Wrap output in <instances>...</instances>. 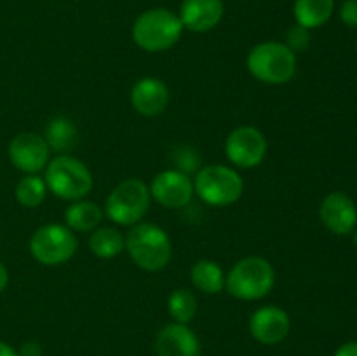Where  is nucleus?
<instances>
[{"mask_svg": "<svg viewBox=\"0 0 357 356\" xmlns=\"http://www.w3.org/2000/svg\"><path fill=\"white\" fill-rule=\"evenodd\" d=\"M126 250L143 271L157 272L171 260L173 246L166 230L152 222H138L126 234Z\"/></svg>", "mask_w": 357, "mask_h": 356, "instance_id": "1", "label": "nucleus"}, {"mask_svg": "<svg viewBox=\"0 0 357 356\" xmlns=\"http://www.w3.org/2000/svg\"><path fill=\"white\" fill-rule=\"evenodd\" d=\"M183 30L178 14L169 9L155 7L136 17L131 35L135 44L143 51L160 52L173 47L180 40Z\"/></svg>", "mask_w": 357, "mask_h": 356, "instance_id": "2", "label": "nucleus"}, {"mask_svg": "<svg viewBox=\"0 0 357 356\" xmlns=\"http://www.w3.org/2000/svg\"><path fill=\"white\" fill-rule=\"evenodd\" d=\"M251 75L264 84L282 86L296 73V54L284 42L267 40L255 45L246 58Z\"/></svg>", "mask_w": 357, "mask_h": 356, "instance_id": "3", "label": "nucleus"}, {"mask_svg": "<svg viewBox=\"0 0 357 356\" xmlns=\"http://www.w3.org/2000/svg\"><path fill=\"white\" fill-rule=\"evenodd\" d=\"M45 185L56 198L65 201H80L93 191V173L77 157L61 154L45 166Z\"/></svg>", "mask_w": 357, "mask_h": 356, "instance_id": "4", "label": "nucleus"}, {"mask_svg": "<svg viewBox=\"0 0 357 356\" xmlns=\"http://www.w3.org/2000/svg\"><path fill=\"white\" fill-rule=\"evenodd\" d=\"M275 271L264 257H246L236 262L225 276V288L241 300H260L272 292Z\"/></svg>", "mask_w": 357, "mask_h": 356, "instance_id": "5", "label": "nucleus"}, {"mask_svg": "<svg viewBox=\"0 0 357 356\" xmlns=\"http://www.w3.org/2000/svg\"><path fill=\"white\" fill-rule=\"evenodd\" d=\"M244 181L234 168L209 164L201 168L194 178V192L209 206H229L239 201Z\"/></svg>", "mask_w": 357, "mask_h": 356, "instance_id": "6", "label": "nucleus"}, {"mask_svg": "<svg viewBox=\"0 0 357 356\" xmlns=\"http://www.w3.org/2000/svg\"><path fill=\"white\" fill-rule=\"evenodd\" d=\"M149 206V185L139 178H128L108 194L105 201V213L117 225L132 227L146 215Z\"/></svg>", "mask_w": 357, "mask_h": 356, "instance_id": "7", "label": "nucleus"}, {"mask_svg": "<svg viewBox=\"0 0 357 356\" xmlns=\"http://www.w3.org/2000/svg\"><path fill=\"white\" fill-rule=\"evenodd\" d=\"M79 241L63 223H45L30 237V253L42 265H61L75 255Z\"/></svg>", "mask_w": 357, "mask_h": 356, "instance_id": "8", "label": "nucleus"}, {"mask_svg": "<svg viewBox=\"0 0 357 356\" xmlns=\"http://www.w3.org/2000/svg\"><path fill=\"white\" fill-rule=\"evenodd\" d=\"M225 154L234 166L251 170L264 163L267 156V140L258 128L241 126L227 136Z\"/></svg>", "mask_w": 357, "mask_h": 356, "instance_id": "9", "label": "nucleus"}, {"mask_svg": "<svg viewBox=\"0 0 357 356\" xmlns=\"http://www.w3.org/2000/svg\"><path fill=\"white\" fill-rule=\"evenodd\" d=\"M51 156L47 142L37 133H20L9 143V159L23 173L37 175L45 170Z\"/></svg>", "mask_w": 357, "mask_h": 356, "instance_id": "10", "label": "nucleus"}, {"mask_svg": "<svg viewBox=\"0 0 357 356\" xmlns=\"http://www.w3.org/2000/svg\"><path fill=\"white\" fill-rule=\"evenodd\" d=\"M150 195L164 208H183L194 198V181L178 170H164L150 184Z\"/></svg>", "mask_w": 357, "mask_h": 356, "instance_id": "11", "label": "nucleus"}, {"mask_svg": "<svg viewBox=\"0 0 357 356\" xmlns=\"http://www.w3.org/2000/svg\"><path fill=\"white\" fill-rule=\"evenodd\" d=\"M250 332L255 341L265 346H275L284 341L291 330V320L284 309L278 306L258 307L250 318Z\"/></svg>", "mask_w": 357, "mask_h": 356, "instance_id": "12", "label": "nucleus"}, {"mask_svg": "<svg viewBox=\"0 0 357 356\" xmlns=\"http://www.w3.org/2000/svg\"><path fill=\"white\" fill-rule=\"evenodd\" d=\"M323 225L337 236H349L357 227V206L344 192H331L319 206Z\"/></svg>", "mask_w": 357, "mask_h": 356, "instance_id": "13", "label": "nucleus"}, {"mask_svg": "<svg viewBox=\"0 0 357 356\" xmlns=\"http://www.w3.org/2000/svg\"><path fill=\"white\" fill-rule=\"evenodd\" d=\"M223 10V0H183L178 17L183 28L204 34L218 27Z\"/></svg>", "mask_w": 357, "mask_h": 356, "instance_id": "14", "label": "nucleus"}, {"mask_svg": "<svg viewBox=\"0 0 357 356\" xmlns=\"http://www.w3.org/2000/svg\"><path fill=\"white\" fill-rule=\"evenodd\" d=\"M169 103V89L157 77H143L131 89V105L138 114L153 117L162 114Z\"/></svg>", "mask_w": 357, "mask_h": 356, "instance_id": "15", "label": "nucleus"}, {"mask_svg": "<svg viewBox=\"0 0 357 356\" xmlns=\"http://www.w3.org/2000/svg\"><path fill=\"white\" fill-rule=\"evenodd\" d=\"M157 356H199V339L187 325L169 323L159 330L155 337Z\"/></svg>", "mask_w": 357, "mask_h": 356, "instance_id": "16", "label": "nucleus"}, {"mask_svg": "<svg viewBox=\"0 0 357 356\" xmlns=\"http://www.w3.org/2000/svg\"><path fill=\"white\" fill-rule=\"evenodd\" d=\"M103 220V209L93 201H73L65 209V225L73 232H91Z\"/></svg>", "mask_w": 357, "mask_h": 356, "instance_id": "17", "label": "nucleus"}, {"mask_svg": "<svg viewBox=\"0 0 357 356\" xmlns=\"http://www.w3.org/2000/svg\"><path fill=\"white\" fill-rule=\"evenodd\" d=\"M335 10V0H295L293 14L296 24L312 30L319 28L330 21Z\"/></svg>", "mask_w": 357, "mask_h": 356, "instance_id": "18", "label": "nucleus"}, {"mask_svg": "<svg viewBox=\"0 0 357 356\" xmlns=\"http://www.w3.org/2000/svg\"><path fill=\"white\" fill-rule=\"evenodd\" d=\"M44 140L52 152H70L79 142V131H77L75 122L65 115L51 119L45 126Z\"/></svg>", "mask_w": 357, "mask_h": 356, "instance_id": "19", "label": "nucleus"}, {"mask_svg": "<svg viewBox=\"0 0 357 356\" xmlns=\"http://www.w3.org/2000/svg\"><path fill=\"white\" fill-rule=\"evenodd\" d=\"M192 285L202 293L216 295L225 288V272L216 262L213 260H197L190 269Z\"/></svg>", "mask_w": 357, "mask_h": 356, "instance_id": "20", "label": "nucleus"}, {"mask_svg": "<svg viewBox=\"0 0 357 356\" xmlns=\"http://www.w3.org/2000/svg\"><path fill=\"white\" fill-rule=\"evenodd\" d=\"M126 248V239L115 227H101L89 236V250L100 258H114Z\"/></svg>", "mask_w": 357, "mask_h": 356, "instance_id": "21", "label": "nucleus"}, {"mask_svg": "<svg viewBox=\"0 0 357 356\" xmlns=\"http://www.w3.org/2000/svg\"><path fill=\"white\" fill-rule=\"evenodd\" d=\"M167 311L176 323L188 325L197 313V299L187 288H178L167 299Z\"/></svg>", "mask_w": 357, "mask_h": 356, "instance_id": "22", "label": "nucleus"}, {"mask_svg": "<svg viewBox=\"0 0 357 356\" xmlns=\"http://www.w3.org/2000/svg\"><path fill=\"white\" fill-rule=\"evenodd\" d=\"M47 195V185L38 175H28L16 185V199L24 208H37Z\"/></svg>", "mask_w": 357, "mask_h": 356, "instance_id": "23", "label": "nucleus"}, {"mask_svg": "<svg viewBox=\"0 0 357 356\" xmlns=\"http://www.w3.org/2000/svg\"><path fill=\"white\" fill-rule=\"evenodd\" d=\"M174 163H176V168L174 170L181 171V173L188 175L194 173V171L199 170V164H201V159H199V154L195 152L190 147H183V149L176 150L173 156Z\"/></svg>", "mask_w": 357, "mask_h": 356, "instance_id": "24", "label": "nucleus"}, {"mask_svg": "<svg viewBox=\"0 0 357 356\" xmlns=\"http://www.w3.org/2000/svg\"><path fill=\"white\" fill-rule=\"evenodd\" d=\"M286 45L291 49L293 52H303L309 49L310 45V30L300 27V24H293L288 31H286Z\"/></svg>", "mask_w": 357, "mask_h": 356, "instance_id": "25", "label": "nucleus"}, {"mask_svg": "<svg viewBox=\"0 0 357 356\" xmlns=\"http://www.w3.org/2000/svg\"><path fill=\"white\" fill-rule=\"evenodd\" d=\"M340 20L345 27L357 30V0H344L342 2Z\"/></svg>", "mask_w": 357, "mask_h": 356, "instance_id": "26", "label": "nucleus"}, {"mask_svg": "<svg viewBox=\"0 0 357 356\" xmlns=\"http://www.w3.org/2000/svg\"><path fill=\"white\" fill-rule=\"evenodd\" d=\"M20 356H42V348L38 342L28 341L21 346Z\"/></svg>", "mask_w": 357, "mask_h": 356, "instance_id": "27", "label": "nucleus"}, {"mask_svg": "<svg viewBox=\"0 0 357 356\" xmlns=\"http://www.w3.org/2000/svg\"><path fill=\"white\" fill-rule=\"evenodd\" d=\"M335 356H357V341H351L342 344L340 348L335 351Z\"/></svg>", "mask_w": 357, "mask_h": 356, "instance_id": "28", "label": "nucleus"}, {"mask_svg": "<svg viewBox=\"0 0 357 356\" xmlns=\"http://www.w3.org/2000/svg\"><path fill=\"white\" fill-rule=\"evenodd\" d=\"M0 356H20V353L14 348H10L7 342L0 341Z\"/></svg>", "mask_w": 357, "mask_h": 356, "instance_id": "29", "label": "nucleus"}, {"mask_svg": "<svg viewBox=\"0 0 357 356\" xmlns=\"http://www.w3.org/2000/svg\"><path fill=\"white\" fill-rule=\"evenodd\" d=\"M7 283H9V272H7L6 265L0 262V292H2L3 288L7 286Z\"/></svg>", "mask_w": 357, "mask_h": 356, "instance_id": "30", "label": "nucleus"}, {"mask_svg": "<svg viewBox=\"0 0 357 356\" xmlns=\"http://www.w3.org/2000/svg\"><path fill=\"white\" fill-rule=\"evenodd\" d=\"M352 236H354V244L357 246V227H356V230L354 232H352Z\"/></svg>", "mask_w": 357, "mask_h": 356, "instance_id": "31", "label": "nucleus"}, {"mask_svg": "<svg viewBox=\"0 0 357 356\" xmlns=\"http://www.w3.org/2000/svg\"><path fill=\"white\" fill-rule=\"evenodd\" d=\"M356 52H357V38H356Z\"/></svg>", "mask_w": 357, "mask_h": 356, "instance_id": "32", "label": "nucleus"}]
</instances>
